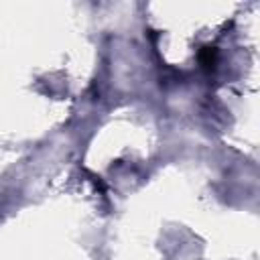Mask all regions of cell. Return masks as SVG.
Segmentation results:
<instances>
[{
  "instance_id": "1",
  "label": "cell",
  "mask_w": 260,
  "mask_h": 260,
  "mask_svg": "<svg viewBox=\"0 0 260 260\" xmlns=\"http://www.w3.org/2000/svg\"><path fill=\"white\" fill-rule=\"evenodd\" d=\"M199 63L207 71L215 69V65H217V49L215 47H203L199 51Z\"/></svg>"
}]
</instances>
